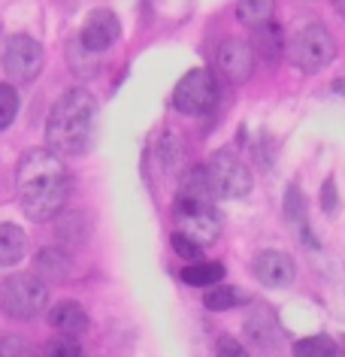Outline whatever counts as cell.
I'll list each match as a JSON object with an SVG mask.
<instances>
[{
	"label": "cell",
	"mask_w": 345,
	"mask_h": 357,
	"mask_svg": "<svg viewBox=\"0 0 345 357\" xmlns=\"http://www.w3.org/2000/svg\"><path fill=\"white\" fill-rule=\"evenodd\" d=\"M19 206L31 221H52L70 197V173L52 149H28L15 167Z\"/></svg>",
	"instance_id": "obj_1"
},
{
	"label": "cell",
	"mask_w": 345,
	"mask_h": 357,
	"mask_svg": "<svg viewBox=\"0 0 345 357\" xmlns=\"http://www.w3.org/2000/svg\"><path fill=\"white\" fill-rule=\"evenodd\" d=\"M97 100L85 88H70L55 100L46 119V146L61 158L82 155L91 142Z\"/></svg>",
	"instance_id": "obj_2"
},
{
	"label": "cell",
	"mask_w": 345,
	"mask_h": 357,
	"mask_svg": "<svg viewBox=\"0 0 345 357\" xmlns=\"http://www.w3.org/2000/svg\"><path fill=\"white\" fill-rule=\"evenodd\" d=\"M288 58L300 73H321L336 61V40L321 22L303 24L288 43Z\"/></svg>",
	"instance_id": "obj_3"
},
{
	"label": "cell",
	"mask_w": 345,
	"mask_h": 357,
	"mask_svg": "<svg viewBox=\"0 0 345 357\" xmlns=\"http://www.w3.org/2000/svg\"><path fill=\"white\" fill-rule=\"evenodd\" d=\"M0 309L15 321H31L49 309V284L37 273L10 275L0 288Z\"/></svg>",
	"instance_id": "obj_4"
},
{
	"label": "cell",
	"mask_w": 345,
	"mask_h": 357,
	"mask_svg": "<svg viewBox=\"0 0 345 357\" xmlns=\"http://www.w3.org/2000/svg\"><path fill=\"white\" fill-rule=\"evenodd\" d=\"M176 230L194 239L197 245H212L221 236V215L215 212L209 200H191V197H176L173 206Z\"/></svg>",
	"instance_id": "obj_5"
},
{
	"label": "cell",
	"mask_w": 345,
	"mask_h": 357,
	"mask_svg": "<svg viewBox=\"0 0 345 357\" xmlns=\"http://www.w3.org/2000/svg\"><path fill=\"white\" fill-rule=\"evenodd\" d=\"M218 103V79L212 70H188L173 91V106L182 115H206Z\"/></svg>",
	"instance_id": "obj_6"
},
{
	"label": "cell",
	"mask_w": 345,
	"mask_h": 357,
	"mask_svg": "<svg viewBox=\"0 0 345 357\" xmlns=\"http://www.w3.org/2000/svg\"><path fill=\"white\" fill-rule=\"evenodd\" d=\"M46 67V52L28 33H13L3 43V70L13 82H33Z\"/></svg>",
	"instance_id": "obj_7"
},
{
	"label": "cell",
	"mask_w": 345,
	"mask_h": 357,
	"mask_svg": "<svg viewBox=\"0 0 345 357\" xmlns=\"http://www.w3.org/2000/svg\"><path fill=\"white\" fill-rule=\"evenodd\" d=\"M206 167H209L212 185H215V197L240 200V197H245V194L252 191V185H254L252 169L245 167L233 151H215Z\"/></svg>",
	"instance_id": "obj_8"
},
{
	"label": "cell",
	"mask_w": 345,
	"mask_h": 357,
	"mask_svg": "<svg viewBox=\"0 0 345 357\" xmlns=\"http://www.w3.org/2000/svg\"><path fill=\"white\" fill-rule=\"evenodd\" d=\"M254 61L258 58H254L252 43L236 40V37L221 40L218 49H215V70H218V76L230 85L249 82V79L254 76Z\"/></svg>",
	"instance_id": "obj_9"
},
{
	"label": "cell",
	"mask_w": 345,
	"mask_h": 357,
	"mask_svg": "<svg viewBox=\"0 0 345 357\" xmlns=\"http://www.w3.org/2000/svg\"><path fill=\"white\" fill-rule=\"evenodd\" d=\"M121 37V22L118 15L112 10H94L91 15L85 19L82 24V33H79V43H82L85 49H91L94 55H100V52L112 49L115 43Z\"/></svg>",
	"instance_id": "obj_10"
},
{
	"label": "cell",
	"mask_w": 345,
	"mask_h": 357,
	"mask_svg": "<svg viewBox=\"0 0 345 357\" xmlns=\"http://www.w3.org/2000/svg\"><path fill=\"white\" fill-rule=\"evenodd\" d=\"M252 273L263 288H288L291 282L297 279V266L291 261V255L276 252V248H267L252 261Z\"/></svg>",
	"instance_id": "obj_11"
},
{
	"label": "cell",
	"mask_w": 345,
	"mask_h": 357,
	"mask_svg": "<svg viewBox=\"0 0 345 357\" xmlns=\"http://www.w3.org/2000/svg\"><path fill=\"white\" fill-rule=\"evenodd\" d=\"M33 273H37L46 284H61V282L70 279V273H73V257H70L64 248L46 245L37 252V257H33Z\"/></svg>",
	"instance_id": "obj_12"
},
{
	"label": "cell",
	"mask_w": 345,
	"mask_h": 357,
	"mask_svg": "<svg viewBox=\"0 0 345 357\" xmlns=\"http://www.w3.org/2000/svg\"><path fill=\"white\" fill-rule=\"evenodd\" d=\"M49 324L58 330L61 336H73V339H79L82 333H88V312L79 306V303H73V300H61V303H55V306L49 309Z\"/></svg>",
	"instance_id": "obj_13"
},
{
	"label": "cell",
	"mask_w": 345,
	"mask_h": 357,
	"mask_svg": "<svg viewBox=\"0 0 345 357\" xmlns=\"http://www.w3.org/2000/svg\"><path fill=\"white\" fill-rule=\"evenodd\" d=\"M245 336L254 348L261 351H273L282 339V330H279V321L270 309H254V315L245 321Z\"/></svg>",
	"instance_id": "obj_14"
},
{
	"label": "cell",
	"mask_w": 345,
	"mask_h": 357,
	"mask_svg": "<svg viewBox=\"0 0 345 357\" xmlns=\"http://www.w3.org/2000/svg\"><path fill=\"white\" fill-rule=\"evenodd\" d=\"M24 255H28V234L13 221H3L0 225V266H15L24 261Z\"/></svg>",
	"instance_id": "obj_15"
},
{
	"label": "cell",
	"mask_w": 345,
	"mask_h": 357,
	"mask_svg": "<svg viewBox=\"0 0 345 357\" xmlns=\"http://www.w3.org/2000/svg\"><path fill=\"white\" fill-rule=\"evenodd\" d=\"M252 49H254V58H263V61H270V64H276V61L285 55V37H282V28L273 24V22L254 28Z\"/></svg>",
	"instance_id": "obj_16"
},
{
	"label": "cell",
	"mask_w": 345,
	"mask_h": 357,
	"mask_svg": "<svg viewBox=\"0 0 345 357\" xmlns=\"http://www.w3.org/2000/svg\"><path fill=\"white\" fill-rule=\"evenodd\" d=\"M285 218H288V225L294 227V234L303 239V243H309L312 248H318V243L312 236H309V221H306V200H303V194H300L297 185H291V188L285 191Z\"/></svg>",
	"instance_id": "obj_17"
},
{
	"label": "cell",
	"mask_w": 345,
	"mask_h": 357,
	"mask_svg": "<svg viewBox=\"0 0 345 357\" xmlns=\"http://www.w3.org/2000/svg\"><path fill=\"white\" fill-rule=\"evenodd\" d=\"M58 227H55V234L58 239L64 243L67 248H76V245H82L88 234H91V221H88L82 212H67V215H61L58 212Z\"/></svg>",
	"instance_id": "obj_18"
},
{
	"label": "cell",
	"mask_w": 345,
	"mask_h": 357,
	"mask_svg": "<svg viewBox=\"0 0 345 357\" xmlns=\"http://www.w3.org/2000/svg\"><path fill=\"white\" fill-rule=\"evenodd\" d=\"M179 197H191V200H215V185H212L209 167H191L182 176L179 185Z\"/></svg>",
	"instance_id": "obj_19"
},
{
	"label": "cell",
	"mask_w": 345,
	"mask_h": 357,
	"mask_svg": "<svg viewBox=\"0 0 345 357\" xmlns=\"http://www.w3.org/2000/svg\"><path fill=\"white\" fill-rule=\"evenodd\" d=\"M273 15H276V0H240L236 3V19L252 31L273 22Z\"/></svg>",
	"instance_id": "obj_20"
},
{
	"label": "cell",
	"mask_w": 345,
	"mask_h": 357,
	"mask_svg": "<svg viewBox=\"0 0 345 357\" xmlns=\"http://www.w3.org/2000/svg\"><path fill=\"white\" fill-rule=\"evenodd\" d=\"M224 279V266L221 264H212V261H194L191 266L182 270V282L185 284H194V288H212Z\"/></svg>",
	"instance_id": "obj_21"
},
{
	"label": "cell",
	"mask_w": 345,
	"mask_h": 357,
	"mask_svg": "<svg viewBox=\"0 0 345 357\" xmlns=\"http://www.w3.org/2000/svg\"><path fill=\"white\" fill-rule=\"evenodd\" d=\"M249 300L240 288H230V284H212V291L206 294V309L212 312H227V309H236V306H243V303Z\"/></svg>",
	"instance_id": "obj_22"
},
{
	"label": "cell",
	"mask_w": 345,
	"mask_h": 357,
	"mask_svg": "<svg viewBox=\"0 0 345 357\" xmlns=\"http://www.w3.org/2000/svg\"><path fill=\"white\" fill-rule=\"evenodd\" d=\"M294 354L297 357H330V354H336V348L327 336H309L294 345Z\"/></svg>",
	"instance_id": "obj_23"
},
{
	"label": "cell",
	"mask_w": 345,
	"mask_h": 357,
	"mask_svg": "<svg viewBox=\"0 0 345 357\" xmlns=\"http://www.w3.org/2000/svg\"><path fill=\"white\" fill-rule=\"evenodd\" d=\"M19 112V94H15L13 85L0 82V130H6Z\"/></svg>",
	"instance_id": "obj_24"
},
{
	"label": "cell",
	"mask_w": 345,
	"mask_h": 357,
	"mask_svg": "<svg viewBox=\"0 0 345 357\" xmlns=\"http://www.w3.org/2000/svg\"><path fill=\"white\" fill-rule=\"evenodd\" d=\"M182 151H185V146L173 137V133H164L161 142H158V158L164 160V167H176V164H179V160L185 158Z\"/></svg>",
	"instance_id": "obj_25"
},
{
	"label": "cell",
	"mask_w": 345,
	"mask_h": 357,
	"mask_svg": "<svg viewBox=\"0 0 345 357\" xmlns=\"http://www.w3.org/2000/svg\"><path fill=\"white\" fill-rule=\"evenodd\" d=\"M43 354L46 357H79L82 348H79V342L73 336H61V339H55V342L43 345Z\"/></svg>",
	"instance_id": "obj_26"
},
{
	"label": "cell",
	"mask_w": 345,
	"mask_h": 357,
	"mask_svg": "<svg viewBox=\"0 0 345 357\" xmlns=\"http://www.w3.org/2000/svg\"><path fill=\"white\" fill-rule=\"evenodd\" d=\"M170 243H173V248H176V255L185 257V261H200L203 245H197V243H194V239H188L185 234H179V230H176V234H173Z\"/></svg>",
	"instance_id": "obj_27"
},
{
	"label": "cell",
	"mask_w": 345,
	"mask_h": 357,
	"mask_svg": "<svg viewBox=\"0 0 345 357\" xmlns=\"http://www.w3.org/2000/svg\"><path fill=\"white\" fill-rule=\"evenodd\" d=\"M0 354L3 357H24V354H31V345L19 336H6V339H0Z\"/></svg>",
	"instance_id": "obj_28"
},
{
	"label": "cell",
	"mask_w": 345,
	"mask_h": 357,
	"mask_svg": "<svg viewBox=\"0 0 345 357\" xmlns=\"http://www.w3.org/2000/svg\"><path fill=\"white\" fill-rule=\"evenodd\" d=\"M215 354L221 357H227V354H233V357H243L245 354V348L236 342V339H230V336H221L218 342H215Z\"/></svg>",
	"instance_id": "obj_29"
},
{
	"label": "cell",
	"mask_w": 345,
	"mask_h": 357,
	"mask_svg": "<svg viewBox=\"0 0 345 357\" xmlns=\"http://www.w3.org/2000/svg\"><path fill=\"white\" fill-rule=\"evenodd\" d=\"M321 206H324V212H330V215H336V209H339V203H336V185H333V178H327L324 188H321Z\"/></svg>",
	"instance_id": "obj_30"
},
{
	"label": "cell",
	"mask_w": 345,
	"mask_h": 357,
	"mask_svg": "<svg viewBox=\"0 0 345 357\" xmlns=\"http://www.w3.org/2000/svg\"><path fill=\"white\" fill-rule=\"evenodd\" d=\"M330 3H333V10H336V13L345 15V0H330Z\"/></svg>",
	"instance_id": "obj_31"
},
{
	"label": "cell",
	"mask_w": 345,
	"mask_h": 357,
	"mask_svg": "<svg viewBox=\"0 0 345 357\" xmlns=\"http://www.w3.org/2000/svg\"><path fill=\"white\" fill-rule=\"evenodd\" d=\"M0 43H3V31H0Z\"/></svg>",
	"instance_id": "obj_32"
}]
</instances>
